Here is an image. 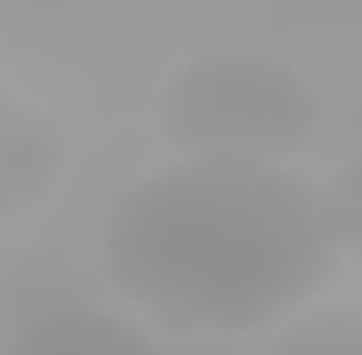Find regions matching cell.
<instances>
[{
	"instance_id": "7a4b0ae2",
	"label": "cell",
	"mask_w": 362,
	"mask_h": 355,
	"mask_svg": "<svg viewBox=\"0 0 362 355\" xmlns=\"http://www.w3.org/2000/svg\"><path fill=\"white\" fill-rule=\"evenodd\" d=\"M160 139L175 161H244L293 168V153L320 133V91L300 63L265 49H209L188 56L160 84Z\"/></svg>"
},
{
	"instance_id": "3957f363",
	"label": "cell",
	"mask_w": 362,
	"mask_h": 355,
	"mask_svg": "<svg viewBox=\"0 0 362 355\" xmlns=\"http://www.w3.org/2000/svg\"><path fill=\"white\" fill-rule=\"evenodd\" d=\"M63 153H70V139H63V126L49 119L42 105L0 91V223L28 216L49 188H56Z\"/></svg>"
},
{
	"instance_id": "5b68a950",
	"label": "cell",
	"mask_w": 362,
	"mask_h": 355,
	"mask_svg": "<svg viewBox=\"0 0 362 355\" xmlns=\"http://www.w3.org/2000/svg\"><path fill=\"white\" fill-rule=\"evenodd\" d=\"M272 355H362V307L356 300H307L272 327Z\"/></svg>"
},
{
	"instance_id": "8992f818",
	"label": "cell",
	"mask_w": 362,
	"mask_h": 355,
	"mask_svg": "<svg viewBox=\"0 0 362 355\" xmlns=\"http://www.w3.org/2000/svg\"><path fill=\"white\" fill-rule=\"evenodd\" d=\"M320 195H327V223H334L341 258H362V153H349L334 175L320 181Z\"/></svg>"
},
{
	"instance_id": "277c9868",
	"label": "cell",
	"mask_w": 362,
	"mask_h": 355,
	"mask_svg": "<svg viewBox=\"0 0 362 355\" xmlns=\"http://www.w3.org/2000/svg\"><path fill=\"white\" fill-rule=\"evenodd\" d=\"M7 355H160V334L146 320H133V313L49 307L7 342Z\"/></svg>"
},
{
	"instance_id": "6da1fadb",
	"label": "cell",
	"mask_w": 362,
	"mask_h": 355,
	"mask_svg": "<svg viewBox=\"0 0 362 355\" xmlns=\"http://www.w3.org/2000/svg\"><path fill=\"white\" fill-rule=\"evenodd\" d=\"M105 279L168 334H272L341 279L320 181L244 161L139 175L98 237Z\"/></svg>"
}]
</instances>
